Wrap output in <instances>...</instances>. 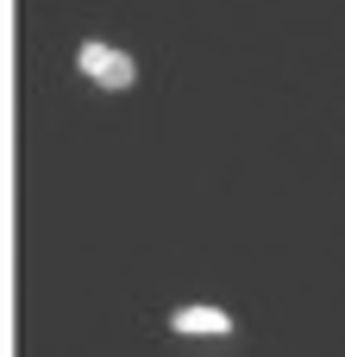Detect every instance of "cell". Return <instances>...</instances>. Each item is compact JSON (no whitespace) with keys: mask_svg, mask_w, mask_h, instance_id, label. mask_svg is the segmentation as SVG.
Returning <instances> with one entry per match:
<instances>
[{"mask_svg":"<svg viewBox=\"0 0 345 357\" xmlns=\"http://www.w3.org/2000/svg\"><path fill=\"white\" fill-rule=\"evenodd\" d=\"M170 333H182V339H220V333H233V314H220V307H176Z\"/></svg>","mask_w":345,"mask_h":357,"instance_id":"obj_2","label":"cell"},{"mask_svg":"<svg viewBox=\"0 0 345 357\" xmlns=\"http://www.w3.org/2000/svg\"><path fill=\"white\" fill-rule=\"evenodd\" d=\"M75 69H82L88 82H101V88H132V82H138V63H132L119 44H101V38H88V44L75 50Z\"/></svg>","mask_w":345,"mask_h":357,"instance_id":"obj_1","label":"cell"}]
</instances>
